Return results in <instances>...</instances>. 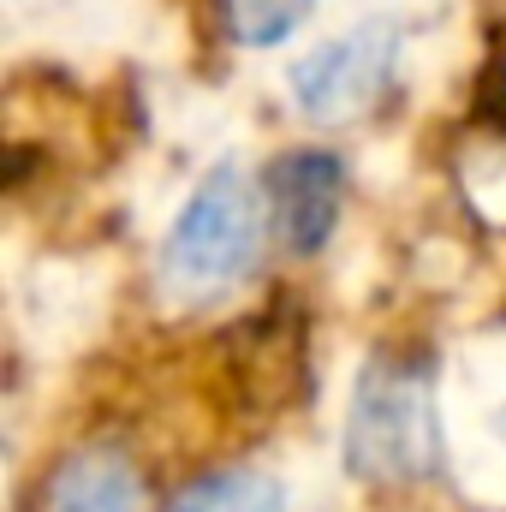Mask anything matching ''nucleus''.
<instances>
[{
    "mask_svg": "<svg viewBox=\"0 0 506 512\" xmlns=\"http://www.w3.org/2000/svg\"><path fill=\"white\" fill-rule=\"evenodd\" d=\"M346 465L364 483H423L441 465L435 429V364L423 358H376L358 382L346 417Z\"/></svg>",
    "mask_w": 506,
    "mask_h": 512,
    "instance_id": "f257e3e1",
    "label": "nucleus"
},
{
    "mask_svg": "<svg viewBox=\"0 0 506 512\" xmlns=\"http://www.w3.org/2000/svg\"><path fill=\"white\" fill-rule=\"evenodd\" d=\"M256 239H262V215H256L251 179L239 167H215L191 191L185 215L173 221L161 268L179 292H221L251 268Z\"/></svg>",
    "mask_w": 506,
    "mask_h": 512,
    "instance_id": "f03ea898",
    "label": "nucleus"
},
{
    "mask_svg": "<svg viewBox=\"0 0 506 512\" xmlns=\"http://www.w3.org/2000/svg\"><path fill=\"white\" fill-rule=\"evenodd\" d=\"M393 54H399V30L381 24V18H370V24H358L352 36H340V42L304 54V60L292 66V96H298V108H304L310 120H322V126L358 120V114L376 108V96L387 90Z\"/></svg>",
    "mask_w": 506,
    "mask_h": 512,
    "instance_id": "7ed1b4c3",
    "label": "nucleus"
},
{
    "mask_svg": "<svg viewBox=\"0 0 506 512\" xmlns=\"http://www.w3.org/2000/svg\"><path fill=\"white\" fill-rule=\"evenodd\" d=\"M340 191L346 167L328 149H298L274 167V227L292 256H316L340 221Z\"/></svg>",
    "mask_w": 506,
    "mask_h": 512,
    "instance_id": "20e7f679",
    "label": "nucleus"
},
{
    "mask_svg": "<svg viewBox=\"0 0 506 512\" xmlns=\"http://www.w3.org/2000/svg\"><path fill=\"white\" fill-rule=\"evenodd\" d=\"M48 512H143V477L120 447H84L54 471Z\"/></svg>",
    "mask_w": 506,
    "mask_h": 512,
    "instance_id": "39448f33",
    "label": "nucleus"
},
{
    "mask_svg": "<svg viewBox=\"0 0 506 512\" xmlns=\"http://www.w3.org/2000/svg\"><path fill=\"white\" fill-rule=\"evenodd\" d=\"M173 512H286V489L268 471H215L191 483Z\"/></svg>",
    "mask_w": 506,
    "mask_h": 512,
    "instance_id": "423d86ee",
    "label": "nucleus"
},
{
    "mask_svg": "<svg viewBox=\"0 0 506 512\" xmlns=\"http://www.w3.org/2000/svg\"><path fill=\"white\" fill-rule=\"evenodd\" d=\"M310 12V0H221V18H227V36L245 42V48H268L280 42L286 30H298Z\"/></svg>",
    "mask_w": 506,
    "mask_h": 512,
    "instance_id": "0eeeda50",
    "label": "nucleus"
}]
</instances>
